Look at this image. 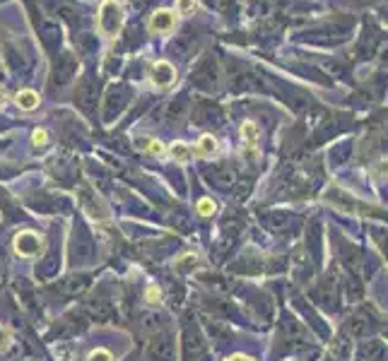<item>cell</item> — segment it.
<instances>
[{
    "label": "cell",
    "instance_id": "obj_17",
    "mask_svg": "<svg viewBox=\"0 0 388 361\" xmlns=\"http://www.w3.org/2000/svg\"><path fill=\"white\" fill-rule=\"evenodd\" d=\"M176 10H179L181 15L191 12V10H193V0H176Z\"/></svg>",
    "mask_w": 388,
    "mask_h": 361
},
{
    "label": "cell",
    "instance_id": "obj_1",
    "mask_svg": "<svg viewBox=\"0 0 388 361\" xmlns=\"http://www.w3.org/2000/svg\"><path fill=\"white\" fill-rule=\"evenodd\" d=\"M123 5L118 3V0H104L102 8H99V15H97V27L99 32L104 34L107 39H114L121 34V27H123Z\"/></svg>",
    "mask_w": 388,
    "mask_h": 361
},
{
    "label": "cell",
    "instance_id": "obj_20",
    "mask_svg": "<svg viewBox=\"0 0 388 361\" xmlns=\"http://www.w3.org/2000/svg\"><path fill=\"white\" fill-rule=\"evenodd\" d=\"M227 361H254V359H249V357H241V354H239V357H231V359H227Z\"/></svg>",
    "mask_w": 388,
    "mask_h": 361
},
{
    "label": "cell",
    "instance_id": "obj_19",
    "mask_svg": "<svg viewBox=\"0 0 388 361\" xmlns=\"http://www.w3.org/2000/svg\"><path fill=\"white\" fill-rule=\"evenodd\" d=\"M148 299H150V301H159V289L157 287H150L148 289Z\"/></svg>",
    "mask_w": 388,
    "mask_h": 361
},
{
    "label": "cell",
    "instance_id": "obj_6",
    "mask_svg": "<svg viewBox=\"0 0 388 361\" xmlns=\"http://www.w3.org/2000/svg\"><path fill=\"white\" fill-rule=\"evenodd\" d=\"M150 359L152 361H174V344L169 340H157L150 347Z\"/></svg>",
    "mask_w": 388,
    "mask_h": 361
},
{
    "label": "cell",
    "instance_id": "obj_15",
    "mask_svg": "<svg viewBox=\"0 0 388 361\" xmlns=\"http://www.w3.org/2000/svg\"><path fill=\"white\" fill-rule=\"evenodd\" d=\"M10 342H12V337H10L8 328H3V325H0V352H5V349L10 347Z\"/></svg>",
    "mask_w": 388,
    "mask_h": 361
},
{
    "label": "cell",
    "instance_id": "obj_13",
    "mask_svg": "<svg viewBox=\"0 0 388 361\" xmlns=\"http://www.w3.org/2000/svg\"><path fill=\"white\" fill-rule=\"evenodd\" d=\"M171 157H174L176 161H186L191 157V152L184 142H174V145H171Z\"/></svg>",
    "mask_w": 388,
    "mask_h": 361
},
{
    "label": "cell",
    "instance_id": "obj_2",
    "mask_svg": "<svg viewBox=\"0 0 388 361\" xmlns=\"http://www.w3.org/2000/svg\"><path fill=\"white\" fill-rule=\"evenodd\" d=\"M15 251L24 258L37 256V253L42 251V238L34 231H19L17 236H15Z\"/></svg>",
    "mask_w": 388,
    "mask_h": 361
},
{
    "label": "cell",
    "instance_id": "obj_12",
    "mask_svg": "<svg viewBox=\"0 0 388 361\" xmlns=\"http://www.w3.org/2000/svg\"><path fill=\"white\" fill-rule=\"evenodd\" d=\"M215 152H218V142H215V137L213 135H203V137H200L198 155L200 157H210V155H215Z\"/></svg>",
    "mask_w": 388,
    "mask_h": 361
},
{
    "label": "cell",
    "instance_id": "obj_21",
    "mask_svg": "<svg viewBox=\"0 0 388 361\" xmlns=\"http://www.w3.org/2000/svg\"><path fill=\"white\" fill-rule=\"evenodd\" d=\"M3 101H5V96H3V91H0V104H3Z\"/></svg>",
    "mask_w": 388,
    "mask_h": 361
},
{
    "label": "cell",
    "instance_id": "obj_14",
    "mask_svg": "<svg viewBox=\"0 0 388 361\" xmlns=\"http://www.w3.org/2000/svg\"><path fill=\"white\" fill-rule=\"evenodd\" d=\"M198 212H200L203 217H210V215L215 212V202L210 200V197H203V200L198 202Z\"/></svg>",
    "mask_w": 388,
    "mask_h": 361
},
{
    "label": "cell",
    "instance_id": "obj_11",
    "mask_svg": "<svg viewBox=\"0 0 388 361\" xmlns=\"http://www.w3.org/2000/svg\"><path fill=\"white\" fill-rule=\"evenodd\" d=\"M135 145L138 147H143L145 152H150V155H162V142L159 140H155V137H148V135H143V137H135Z\"/></svg>",
    "mask_w": 388,
    "mask_h": 361
},
{
    "label": "cell",
    "instance_id": "obj_18",
    "mask_svg": "<svg viewBox=\"0 0 388 361\" xmlns=\"http://www.w3.org/2000/svg\"><path fill=\"white\" fill-rule=\"evenodd\" d=\"M32 140H34V145H46V142H48V135H46V130H34Z\"/></svg>",
    "mask_w": 388,
    "mask_h": 361
},
{
    "label": "cell",
    "instance_id": "obj_9",
    "mask_svg": "<svg viewBox=\"0 0 388 361\" xmlns=\"http://www.w3.org/2000/svg\"><path fill=\"white\" fill-rule=\"evenodd\" d=\"M203 352V340H200L198 333H186V357L188 359H195L198 354Z\"/></svg>",
    "mask_w": 388,
    "mask_h": 361
},
{
    "label": "cell",
    "instance_id": "obj_16",
    "mask_svg": "<svg viewBox=\"0 0 388 361\" xmlns=\"http://www.w3.org/2000/svg\"><path fill=\"white\" fill-rule=\"evenodd\" d=\"M87 361H114V357L107 352V349H97V352H92L89 354V359Z\"/></svg>",
    "mask_w": 388,
    "mask_h": 361
},
{
    "label": "cell",
    "instance_id": "obj_4",
    "mask_svg": "<svg viewBox=\"0 0 388 361\" xmlns=\"http://www.w3.org/2000/svg\"><path fill=\"white\" fill-rule=\"evenodd\" d=\"M150 80H152L155 87H169L174 85L176 73H174V65L166 63V60H159V63L152 65V73H150Z\"/></svg>",
    "mask_w": 388,
    "mask_h": 361
},
{
    "label": "cell",
    "instance_id": "obj_23",
    "mask_svg": "<svg viewBox=\"0 0 388 361\" xmlns=\"http://www.w3.org/2000/svg\"><path fill=\"white\" fill-rule=\"evenodd\" d=\"M386 333H388V330H386Z\"/></svg>",
    "mask_w": 388,
    "mask_h": 361
},
{
    "label": "cell",
    "instance_id": "obj_10",
    "mask_svg": "<svg viewBox=\"0 0 388 361\" xmlns=\"http://www.w3.org/2000/svg\"><path fill=\"white\" fill-rule=\"evenodd\" d=\"M15 101H17V106L22 111H32V109H37V106H39V94H37V91H32V89H24V91H19Z\"/></svg>",
    "mask_w": 388,
    "mask_h": 361
},
{
    "label": "cell",
    "instance_id": "obj_8",
    "mask_svg": "<svg viewBox=\"0 0 388 361\" xmlns=\"http://www.w3.org/2000/svg\"><path fill=\"white\" fill-rule=\"evenodd\" d=\"M379 357H386V347L381 342H376V340H371V342H364L360 349V359H367V361H376Z\"/></svg>",
    "mask_w": 388,
    "mask_h": 361
},
{
    "label": "cell",
    "instance_id": "obj_7",
    "mask_svg": "<svg viewBox=\"0 0 388 361\" xmlns=\"http://www.w3.org/2000/svg\"><path fill=\"white\" fill-rule=\"evenodd\" d=\"M319 301L324 303V306H330V308L337 306V284H335V279H326V282L321 284Z\"/></svg>",
    "mask_w": 388,
    "mask_h": 361
},
{
    "label": "cell",
    "instance_id": "obj_22",
    "mask_svg": "<svg viewBox=\"0 0 388 361\" xmlns=\"http://www.w3.org/2000/svg\"><path fill=\"white\" fill-rule=\"evenodd\" d=\"M360 3H374V0H360Z\"/></svg>",
    "mask_w": 388,
    "mask_h": 361
},
{
    "label": "cell",
    "instance_id": "obj_5",
    "mask_svg": "<svg viewBox=\"0 0 388 361\" xmlns=\"http://www.w3.org/2000/svg\"><path fill=\"white\" fill-rule=\"evenodd\" d=\"M150 32H171L176 27V15L171 10H157V12L150 17Z\"/></svg>",
    "mask_w": 388,
    "mask_h": 361
},
{
    "label": "cell",
    "instance_id": "obj_3",
    "mask_svg": "<svg viewBox=\"0 0 388 361\" xmlns=\"http://www.w3.org/2000/svg\"><path fill=\"white\" fill-rule=\"evenodd\" d=\"M376 320L371 316V311H360L355 313V316L350 318V323H347V330H350V335H357V337H364V335H369L371 330L376 328Z\"/></svg>",
    "mask_w": 388,
    "mask_h": 361
}]
</instances>
